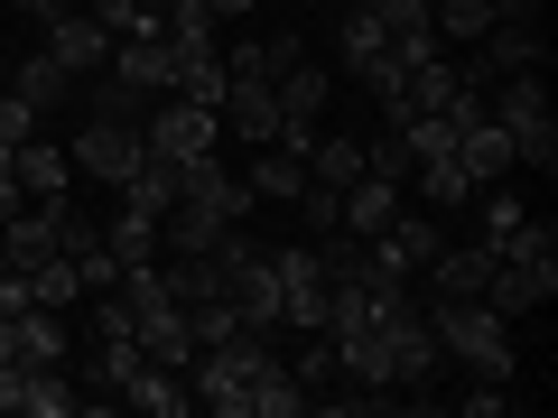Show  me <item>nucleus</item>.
Instances as JSON below:
<instances>
[{
    "mask_svg": "<svg viewBox=\"0 0 558 418\" xmlns=\"http://www.w3.org/2000/svg\"><path fill=\"white\" fill-rule=\"evenodd\" d=\"M428 325H438V344H447L457 372L502 381V391H512V325H502L484 298H438V307H428Z\"/></svg>",
    "mask_w": 558,
    "mask_h": 418,
    "instance_id": "f257e3e1",
    "label": "nucleus"
},
{
    "mask_svg": "<svg viewBox=\"0 0 558 418\" xmlns=\"http://www.w3.org/2000/svg\"><path fill=\"white\" fill-rule=\"evenodd\" d=\"M484 112L512 131V168H539V177L558 168V121H549V94H539V65L531 75H494L484 84Z\"/></svg>",
    "mask_w": 558,
    "mask_h": 418,
    "instance_id": "f03ea898",
    "label": "nucleus"
},
{
    "mask_svg": "<svg viewBox=\"0 0 558 418\" xmlns=\"http://www.w3.org/2000/svg\"><path fill=\"white\" fill-rule=\"evenodd\" d=\"M140 139H149V159H205V149H223V121L186 94H159L149 121H140Z\"/></svg>",
    "mask_w": 558,
    "mask_h": 418,
    "instance_id": "7ed1b4c3",
    "label": "nucleus"
},
{
    "mask_svg": "<svg viewBox=\"0 0 558 418\" xmlns=\"http://www.w3.org/2000/svg\"><path fill=\"white\" fill-rule=\"evenodd\" d=\"M65 159H75V177H94V186H121L140 159H149V139H140L131 121H75Z\"/></svg>",
    "mask_w": 558,
    "mask_h": 418,
    "instance_id": "20e7f679",
    "label": "nucleus"
},
{
    "mask_svg": "<svg viewBox=\"0 0 558 418\" xmlns=\"http://www.w3.org/2000/svg\"><path fill=\"white\" fill-rule=\"evenodd\" d=\"M270 279H279V325H317L326 335V260H317V242H279Z\"/></svg>",
    "mask_w": 558,
    "mask_h": 418,
    "instance_id": "39448f33",
    "label": "nucleus"
},
{
    "mask_svg": "<svg viewBox=\"0 0 558 418\" xmlns=\"http://www.w3.org/2000/svg\"><path fill=\"white\" fill-rule=\"evenodd\" d=\"M484 279H494V242H438V260L418 270V298L438 307V298H484Z\"/></svg>",
    "mask_w": 558,
    "mask_h": 418,
    "instance_id": "423d86ee",
    "label": "nucleus"
},
{
    "mask_svg": "<svg viewBox=\"0 0 558 418\" xmlns=\"http://www.w3.org/2000/svg\"><path fill=\"white\" fill-rule=\"evenodd\" d=\"M438 242H447V214H428V205H418V214H391V223H381V233H373V251L391 260L400 279H418L428 260H438Z\"/></svg>",
    "mask_w": 558,
    "mask_h": 418,
    "instance_id": "0eeeda50",
    "label": "nucleus"
},
{
    "mask_svg": "<svg viewBox=\"0 0 558 418\" xmlns=\"http://www.w3.org/2000/svg\"><path fill=\"white\" fill-rule=\"evenodd\" d=\"M75 362H20V391H10V418H75Z\"/></svg>",
    "mask_w": 558,
    "mask_h": 418,
    "instance_id": "6e6552de",
    "label": "nucleus"
},
{
    "mask_svg": "<svg viewBox=\"0 0 558 418\" xmlns=\"http://www.w3.org/2000/svg\"><path fill=\"white\" fill-rule=\"evenodd\" d=\"M215 121L260 149V139H279V94H270L260 75H233V84H223V102H215Z\"/></svg>",
    "mask_w": 558,
    "mask_h": 418,
    "instance_id": "1a4fd4ad",
    "label": "nucleus"
},
{
    "mask_svg": "<svg viewBox=\"0 0 558 418\" xmlns=\"http://www.w3.org/2000/svg\"><path fill=\"white\" fill-rule=\"evenodd\" d=\"M391 214H400V177H373V168L336 196V233H354V242H373Z\"/></svg>",
    "mask_w": 558,
    "mask_h": 418,
    "instance_id": "9d476101",
    "label": "nucleus"
},
{
    "mask_svg": "<svg viewBox=\"0 0 558 418\" xmlns=\"http://www.w3.org/2000/svg\"><path fill=\"white\" fill-rule=\"evenodd\" d=\"M10 177H20V196H65V186H75V159H65V139L28 131L20 149H10Z\"/></svg>",
    "mask_w": 558,
    "mask_h": 418,
    "instance_id": "9b49d317",
    "label": "nucleus"
},
{
    "mask_svg": "<svg viewBox=\"0 0 558 418\" xmlns=\"http://www.w3.org/2000/svg\"><path fill=\"white\" fill-rule=\"evenodd\" d=\"M121 409H140V418H186V409H196V391H186V372H168V362L140 354V372L121 381Z\"/></svg>",
    "mask_w": 558,
    "mask_h": 418,
    "instance_id": "f8f14e48",
    "label": "nucleus"
},
{
    "mask_svg": "<svg viewBox=\"0 0 558 418\" xmlns=\"http://www.w3.org/2000/svg\"><path fill=\"white\" fill-rule=\"evenodd\" d=\"M47 57L65 65V75H102V57H112V38H102L94 20H84V10H57V20H47Z\"/></svg>",
    "mask_w": 558,
    "mask_h": 418,
    "instance_id": "ddd939ff",
    "label": "nucleus"
},
{
    "mask_svg": "<svg viewBox=\"0 0 558 418\" xmlns=\"http://www.w3.org/2000/svg\"><path fill=\"white\" fill-rule=\"evenodd\" d=\"M447 159L465 168V186H494V177H512V131H502V121H475V131H457Z\"/></svg>",
    "mask_w": 558,
    "mask_h": 418,
    "instance_id": "4468645a",
    "label": "nucleus"
},
{
    "mask_svg": "<svg viewBox=\"0 0 558 418\" xmlns=\"http://www.w3.org/2000/svg\"><path fill=\"white\" fill-rule=\"evenodd\" d=\"M252 205H299V186H307V159L299 149H279V139H260V159H252Z\"/></svg>",
    "mask_w": 558,
    "mask_h": 418,
    "instance_id": "2eb2a0df",
    "label": "nucleus"
},
{
    "mask_svg": "<svg viewBox=\"0 0 558 418\" xmlns=\"http://www.w3.org/2000/svg\"><path fill=\"white\" fill-rule=\"evenodd\" d=\"M10 94H20V102H38V112H65V102H75V75H65V65L38 47V57H20V65H10Z\"/></svg>",
    "mask_w": 558,
    "mask_h": 418,
    "instance_id": "dca6fc26",
    "label": "nucleus"
},
{
    "mask_svg": "<svg viewBox=\"0 0 558 418\" xmlns=\"http://www.w3.org/2000/svg\"><path fill=\"white\" fill-rule=\"evenodd\" d=\"M102 251H112L121 270H140V260H159V214H140V205H121V214L102 223Z\"/></svg>",
    "mask_w": 558,
    "mask_h": 418,
    "instance_id": "f3484780",
    "label": "nucleus"
},
{
    "mask_svg": "<svg viewBox=\"0 0 558 418\" xmlns=\"http://www.w3.org/2000/svg\"><path fill=\"white\" fill-rule=\"evenodd\" d=\"M20 288H28V307H57V317H65V307H84V270H75V260H38V270H20Z\"/></svg>",
    "mask_w": 558,
    "mask_h": 418,
    "instance_id": "a211bd4d",
    "label": "nucleus"
},
{
    "mask_svg": "<svg viewBox=\"0 0 558 418\" xmlns=\"http://www.w3.org/2000/svg\"><path fill=\"white\" fill-rule=\"evenodd\" d=\"M494 20H502L494 0H428V28H438V47H475Z\"/></svg>",
    "mask_w": 558,
    "mask_h": 418,
    "instance_id": "6ab92c4d",
    "label": "nucleus"
},
{
    "mask_svg": "<svg viewBox=\"0 0 558 418\" xmlns=\"http://www.w3.org/2000/svg\"><path fill=\"white\" fill-rule=\"evenodd\" d=\"M410 177H418V205H428V214H465V205H475V186H465L457 159H428V168H410Z\"/></svg>",
    "mask_w": 558,
    "mask_h": 418,
    "instance_id": "aec40b11",
    "label": "nucleus"
},
{
    "mask_svg": "<svg viewBox=\"0 0 558 418\" xmlns=\"http://www.w3.org/2000/svg\"><path fill=\"white\" fill-rule=\"evenodd\" d=\"M363 177V139H317V149H307V186H354Z\"/></svg>",
    "mask_w": 558,
    "mask_h": 418,
    "instance_id": "412c9836",
    "label": "nucleus"
},
{
    "mask_svg": "<svg viewBox=\"0 0 558 418\" xmlns=\"http://www.w3.org/2000/svg\"><path fill=\"white\" fill-rule=\"evenodd\" d=\"M475 205H484V214H475V242H502V233H512L521 214H531V205H521V196H512L502 177H494V186H475Z\"/></svg>",
    "mask_w": 558,
    "mask_h": 418,
    "instance_id": "4be33fe9",
    "label": "nucleus"
},
{
    "mask_svg": "<svg viewBox=\"0 0 558 418\" xmlns=\"http://www.w3.org/2000/svg\"><path fill=\"white\" fill-rule=\"evenodd\" d=\"M84 20H94L102 38H149V28H159L149 10H140V0H84Z\"/></svg>",
    "mask_w": 558,
    "mask_h": 418,
    "instance_id": "5701e85b",
    "label": "nucleus"
},
{
    "mask_svg": "<svg viewBox=\"0 0 558 418\" xmlns=\"http://www.w3.org/2000/svg\"><path fill=\"white\" fill-rule=\"evenodd\" d=\"M38 121H47L38 102H20V94H10V84H0V149H20V139L38 131Z\"/></svg>",
    "mask_w": 558,
    "mask_h": 418,
    "instance_id": "b1692460",
    "label": "nucleus"
},
{
    "mask_svg": "<svg viewBox=\"0 0 558 418\" xmlns=\"http://www.w3.org/2000/svg\"><path fill=\"white\" fill-rule=\"evenodd\" d=\"M20 205H28V196H20V177H10V149H0V223L20 214Z\"/></svg>",
    "mask_w": 558,
    "mask_h": 418,
    "instance_id": "393cba45",
    "label": "nucleus"
},
{
    "mask_svg": "<svg viewBox=\"0 0 558 418\" xmlns=\"http://www.w3.org/2000/svg\"><path fill=\"white\" fill-rule=\"evenodd\" d=\"M10 10H20V20H38V28H47V20H57V10H75V0H10Z\"/></svg>",
    "mask_w": 558,
    "mask_h": 418,
    "instance_id": "a878e982",
    "label": "nucleus"
},
{
    "mask_svg": "<svg viewBox=\"0 0 558 418\" xmlns=\"http://www.w3.org/2000/svg\"><path fill=\"white\" fill-rule=\"evenodd\" d=\"M205 10H215V20H252L260 0H205Z\"/></svg>",
    "mask_w": 558,
    "mask_h": 418,
    "instance_id": "bb28decb",
    "label": "nucleus"
},
{
    "mask_svg": "<svg viewBox=\"0 0 558 418\" xmlns=\"http://www.w3.org/2000/svg\"><path fill=\"white\" fill-rule=\"evenodd\" d=\"M494 10H502V20H531V10H539V0H494Z\"/></svg>",
    "mask_w": 558,
    "mask_h": 418,
    "instance_id": "cd10ccee",
    "label": "nucleus"
},
{
    "mask_svg": "<svg viewBox=\"0 0 558 418\" xmlns=\"http://www.w3.org/2000/svg\"><path fill=\"white\" fill-rule=\"evenodd\" d=\"M0 84H10V57H0Z\"/></svg>",
    "mask_w": 558,
    "mask_h": 418,
    "instance_id": "c85d7f7f",
    "label": "nucleus"
},
{
    "mask_svg": "<svg viewBox=\"0 0 558 418\" xmlns=\"http://www.w3.org/2000/svg\"><path fill=\"white\" fill-rule=\"evenodd\" d=\"M307 10H326V0H307Z\"/></svg>",
    "mask_w": 558,
    "mask_h": 418,
    "instance_id": "c756f323",
    "label": "nucleus"
},
{
    "mask_svg": "<svg viewBox=\"0 0 558 418\" xmlns=\"http://www.w3.org/2000/svg\"><path fill=\"white\" fill-rule=\"evenodd\" d=\"M0 270H10V260H0Z\"/></svg>",
    "mask_w": 558,
    "mask_h": 418,
    "instance_id": "7c9ffc66",
    "label": "nucleus"
}]
</instances>
